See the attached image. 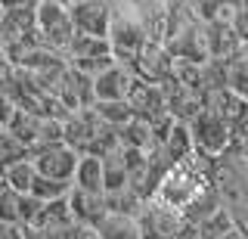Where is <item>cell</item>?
I'll return each instance as SVG.
<instances>
[{
  "label": "cell",
  "mask_w": 248,
  "mask_h": 239,
  "mask_svg": "<svg viewBox=\"0 0 248 239\" xmlns=\"http://www.w3.org/2000/svg\"><path fill=\"white\" fill-rule=\"evenodd\" d=\"M186 130H189V140H192V152H199L205 159H220L230 152L232 143H239L227 121H220L217 115L205 109L186 121Z\"/></svg>",
  "instance_id": "cell-1"
},
{
  "label": "cell",
  "mask_w": 248,
  "mask_h": 239,
  "mask_svg": "<svg viewBox=\"0 0 248 239\" xmlns=\"http://www.w3.org/2000/svg\"><path fill=\"white\" fill-rule=\"evenodd\" d=\"M65 202H68V214H72V221L81 223V227H93V223L106 214V202H103V196H96V192H84V190L68 187Z\"/></svg>",
  "instance_id": "cell-10"
},
{
  "label": "cell",
  "mask_w": 248,
  "mask_h": 239,
  "mask_svg": "<svg viewBox=\"0 0 248 239\" xmlns=\"http://www.w3.org/2000/svg\"><path fill=\"white\" fill-rule=\"evenodd\" d=\"M72 187L84 190V192H96L103 196V159L96 156H78L75 161V171H72Z\"/></svg>",
  "instance_id": "cell-11"
},
{
  "label": "cell",
  "mask_w": 248,
  "mask_h": 239,
  "mask_svg": "<svg viewBox=\"0 0 248 239\" xmlns=\"http://www.w3.org/2000/svg\"><path fill=\"white\" fill-rule=\"evenodd\" d=\"M174 239H205V236H202L199 223H189V221H183V223H180V230H177V236H174Z\"/></svg>",
  "instance_id": "cell-19"
},
{
  "label": "cell",
  "mask_w": 248,
  "mask_h": 239,
  "mask_svg": "<svg viewBox=\"0 0 248 239\" xmlns=\"http://www.w3.org/2000/svg\"><path fill=\"white\" fill-rule=\"evenodd\" d=\"M0 56H3V44H0Z\"/></svg>",
  "instance_id": "cell-22"
},
{
  "label": "cell",
  "mask_w": 248,
  "mask_h": 239,
  "mask_svg": "<svg viewBox=\"0 0 248 239\" xmlns=\"http://www.w3.org/2000/svg\"><path fill=\"white\" fill-rule=\"evenodd\" d=\"M0 16H3V6H0Z\"/></svg>",
  "instance_id": "cell-23"
},
{
  "label": "cell",
  "mask_w": 248,
  "mask_h": 239,
  "mask_svg": "<svg viewBox=\"0 0 248 239\" xmlns=\"http://www.w3.org/2000/svg\"><path fill=\"white\" fill-rule=\"evenodd\" d=\"M37 208H41V202H37L34 196H28V192H25V196H19V214H16V221L28 230L31 221H34V214H37Z\"/></svg>",
  "instance_id": "cell-17"
},
{
  "label": "cell",
  "mask_w": 248,
  "mask_h": 239,
  "mask_svg": "<svg viewBox=\"0 0 248 239\" xmlns=\"http://www.w3.org/2000/svg\"><path fill=\"white\" fill-rule=\"evenodd\" d=\"M124 103L130 106V115L140 121H152L161 118V115H168L165 109V90H161V84H149V81H140L134 78V87H130V94Z\"/></svg>",
  "instance_id": "cell-9"
},
{
  "label": "cell",
  "mask_w": 248,
  "mask_h": 239,
  "mask_svg": "<svg viewBox=\"0 0 248 239\" xmlns=\"http://www.w3.org/2000/svg\"><path fill=\"white\" fill-rule=\"evenodd\" d=\"M90 230L96 239H140L137 221L127 218V214H112V211H106Z\"/></svg>",
  "instance_id": "cell-12"
},
{
  "label": "cell",
  "mask_w": 248,
  "mask_h": 239,
  "mask_svg": "<svg viewBox=\"0 0 248 239\" xmlns=\"http://www.w3.org/2000/svg\"><path fill=\"white\" fill-rule=\"evenodd\" d=\"M34 32H37V37H41V44L46 50L65 53L68 41L75 37L72 19H68V6L34 0Z\"/></svg>",
  "instance_id": "cell-2"
},
{
  "label": "cell",
  "mask_w": 248,
  "mask_h": 239,
  "mask_svg": "<svg viewBox=\"0 0 248 239\" xmlns=\"http://www.w3.org/2000/svg\"><path fill=\"white\" fill-rule=\"evenodd\" d=\"M28 161L34 165V174L50 177V180H65V183H72V171H75L78 152L68 149L65 143L31 146V149H28Z\"/></svg>",
  "instance_id": "cell-5"
},
{
  "label": "cell",
  "mask_w": 248,
  "mask_h": 239,
  "mask_svg": "<svg viewBox=\"0 0 248 239\" xmlns=\"http://www.w3.org/2000/svg\"><path fill=\"white\" fill-rule=\"evenodd\" d=\"M90 109L99 118V125H108V127H121L124 121L134 118V115H130V106L124 103V99H118V103H93Z\"/></svg>",
  "instance_id": "cell-15"
},
{
  "label": "cell",
  "mask_w": 248,
  "mask_h": 239,
  "mask_svg": "<svg viewBox=\"0 0 248 239\" xmlns=\"http://www.w3.org/2000/svg\"><path fill=\"white\" fill-rule=\"evenodd\" d=\"M134 221H137L140 239H174L177 230H180V223H183L180 211L161 205L158 199H146Z\"/></svg>",
  "instance_id": "cell-4"
},
{
  "label": "cell",
  "mask_w": 248,
  "mask_h": 239,
  "mask_svg": "<svg viewBox=\"0 0 248 239\" xmlns=\"http://www.w3.org/2000/svg\"><path fill=\"white\" fill-rule=\"evenodd\" d=\"M90 87H93V103H118V99H127L130 87H134V72L127 65L112 63L108 68L93 75Z\"/></svg>",
  "instance_id": "cell-8"
},
{
  "label": "cell",
  "mask_w": 248,
  "mask_h": 239,
  "mask_svg": "<svg viewBox=\"0 0 248 239\" xmlns=\"http://www.w3.org/2000/svg\"><path fill=\"white\" fill-rule=\"evenodd\" d=\"M108 47H112V59L118 65L127 63V68L134 65L137 53L143 50V44L149 41V34H146V28L140 25L137 19H115L112 16V25H108Z\"/></svg>",
  "instance_id": "cell-6"
},
{
  "label": "cell",
  "mask_w": 248,
  "mask_h": 239,
  "mask_svg": "<svg viewBox=\"0 0 248 239\" xmlns=\"http://www.w3.org/2000/svg\"><path fill=\"white\" fill-rule=\"evenodd\" d=\"M31 180H34V165H31L28 159L13 161V165L6 168L3 174H0V183H3L6 190L19 192V196H25V192L31 190Z\"/></svg>",
  "instance_id": "cell-14"
},
{
  "label": "cell",
  "mask_w": 248,
  "mask_h": 239,
  "mask_svg": "<svg viewBox=\"0 0 248 239\" xmlns=\"http://www.w3.org/2000/svg\"><path fill=\"white\" fill-rule=\"evenodd\" d=\"M25 227L22 223H10V221H0V239H25Z\"/></svg>",
  "instance_id": "cell-18"
},
{
  "label": "cell",
  "mask_w": 248,
  "mask_h": 239,
  "mask_svg": "<svg viewBox=\"0 0 248 239\" xmlns=\"http://www.w3.org/2000/svg\"><path fill=\"white\" fill-rule=\"evenodd\" d=\"M68 187H72V183H65V180H50V177L34 174L28 196H34L37 202H50V199H62V196L68 192Z\"/></svg>",
  "instance_id": "cell-16"
},
{
  "label": "cell",
  "mask_w": 248,
  "mask_h": 239,
  "mask_svg": "<svg viewBox=\"0 0 248 239\" xmlns=\"http://www.w3.org/2000/svg\"><path fill=\"white\" fill-rule=\"evenodd\" d=\"M62 59H65L68 68H78V72L90 75V78L115 63L112 47H108L106 37H87V34H75L72 41H68L65 53H62Z\"/></svg>",
  "instance_id": "cell-3"
},
{
  "label": "cell",
  "mask_w": 248,
  "mask_h": 239,
  "mask_svg": "<svg viewBox=\"0 0 248 239\" xmlns=\"http://www.w3.org/2000/svg\"><path fill=\"white\" fill-rule=\"evenodd\" d=\"M161 152H165V159L170 165H177V161L192 156V140H189V130H186L183 121H174V125H170L165 143H161Z\"/></svg>",
  "instance_id": "cell-13"
},
{
  "label": "cell",
  "mask_w": 248,
  "mask_h": 239,
  "mask_svg": "<svg viewBox=\"0 0 248 239\" xmlns=\"http://www.w3.org/2000/svg\"><path fill=\"white\" fill-rule=\"evenodd\" d=\"M0 3H3V10H6V6H25V3H34V0H0Z\"/></svg>",
  "instance_id": "cell-20"
},
{
  "label": "cell",
  "mask_w": 248,
  "mask_h": 239,
  "mask_svg": "<svg viewBox=\"0 0 248 239\" xmlns=\"http://www.w3.org/2000/svg\"><path fill=\"white\" fill-rule=\"evenodd\" d=\"M41 3H59V6H68V0H41Z\"/></svg>",
  "instance_id": "cell-21"
},
{
  "label": "cell",
  "mask_w": 248,
  "mask_h": 239,
  "mask_svg": "<svg viewBox=\"0 0 248 239\" xmlns=\"http://www.w3.org/2000/svg\"><path fill=\"white\" fill-rule=\"evenodd\" d=\"M112 6L106 0H78L68 6V19H72L75 34L87 37H108V25H112Z\"/></svg>",
  "instance_id": "cell-7"
}]
</instances>
